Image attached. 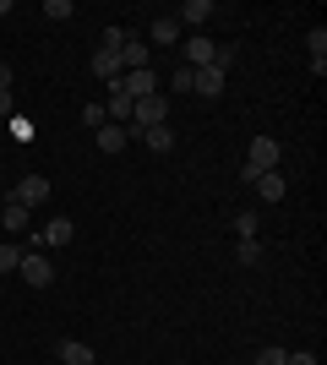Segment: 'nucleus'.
I'll use <instances>...</instances> for the list:
<instances>
[{
	"label": "nucleus",
	"instance_id": "f257e3e1",
	"mask_svg": "<svg viewBox=\"0 0 327 365\" xmlns=\"http://www.w3.org/2000/svg\"><path fill=\"white\" fill-rule=\"evenodd\" d=\"M153 125H170V98L164 93H153V98H137L131 104V137H142V131H153Z\"/></svg>",
	"mask_w": 327,
	"mask_h": 365
},
{
	"label": "nucleus",
	"instance_id": "f03ea898",
	"mask_svg": "<svg viewBox=\"0 0 327 365\" xmlns=\"http://www.w3.org/2000/svg\"><path fill=\"white\" fill-rule=\"evenodd\" d=\"M71 240H77V224L55 213L44 229H38V235H33V251H61V245H71Z\"/></svg>",
	"mask_w": 327,
	"mask_h": 365
},
{
	"label": "nucleus",
	"instance_id": "7ed1b4c3",
	"mask_svg": "<svg viewBox=\"0 0 327 365\" xmlns=\"http://www.w3.org/2000/svg\"><path fill=\"white\" fill-rule=\"evenodd\" d=\"M16 278H22L28 289H49V284H55V267H49L44 251H22V267H16Z\"/></svg>",
	"mask_w": 327,
	"mask_h": 365
},
{
	"label": "nucleus",
	"instance_id": "20e7f679",
	"mask_svg": "<svg viewBox=\"0 0 327 365\" xmlns=\"http://www.w3.org/2000/svg\"><path fill=\"white\" fill-rule=\"evenodd\" d=\"M279 142L273 137H256L251 142V158H246V169H251V185H256V175H273V169H279Z\"/></svg>",
	"mask_w": 327,
	"mask_h": 365
},
{
	"label": "nucleus",
	"instance_id": "39448f33",
	"mask_svg": "<svg viewBox=\"0 0 327 365\" xmlns=\"http://www.w3.org/2000/svg\"><path fill=\"white\" fill-rule=\"evenodd\" d=\"M120 93H125V98H153V93H158V71H153V66L125 71V76H120Z\"/></svg>",
	"mask_w": 327,
	"mask_h": 365
},
{
	"label": "nucleus",
	"instance_id": "423d86ee",
	"mask_svg": "<svg viewBox=\"0 0 327 365\" xmlns=\"http://www.w3.org/2000/svg\"><path fill=\"white\" fill-rule=\"evenodd\" d=\"M44 197H49V180H44V175H22V180H16V191H11V202H22L28 213H33Z\"/></svg>",
	"mask_w": 327,
	"mask_h": 365
},
{
	"label": "nucleus",
	"instance_id": "0eeeda50",
	"mask_svg": "<svg viewBox=\"0 0 327 365\" xmlns=\"http://www.w3.org/2000/svg\"><path fill=\"white\" fill-rule=\"evenodd\" d=\"M191 93H202V98H218V93H224V71H218V66H202V71H191Z\"/></svg>",
	"mask_w": 327,
	"mask_h": 365
},
{
	"label": "nucleus",
	"instance_id": "6e6552de",
	"mask_svg": "<svg viewBox=\"0 0 327 365\" xmlns=\"http://www.w3.org/2000/svg\"><path fill=\"white\" fill-rule=\"evenodd\" d=\"M93 76H98V82H115V76H125L120 55H115V49H93Z\"/></svg>",
	"mask_w": 327,
	"mask_h": 365
},
{
	"label": "nucleus",
	"instance_id": "1a4fd4ad",
	"mask_svg": "<svg viewBox=\"0 0 327 365\" xmlns=\"http://www.w3.org/2000/svg\"><path fill=\"white\" fill-rule=\"evenodd\" d=\"M213 0H186V6H180V16H175V22H186V28H202V22H213Z\"/></svg>",
	"mask_w": 327,
	"mask_h": 365
},
{
	"label": "nucleus",
	"instance_id": "9d476101",
	"mask_svg": "<svg viewBox=\"0 0 327 365\" xmlns=\"http://www.w3.org/2000/svg\"><path fill=\"white\" fill-rule=\"evenodd\" d=\"M125 148H131L125 125H98V153H125Z\"/></svg>",
	"mask_w": 327,
	"mask_h": 365
},
{
	"label": "nucleus",
	"instance_id": "9b49d317",
	"mask_svg": "<svg viewBox=\"0 0 327 365\" xmlns=\"http://www.w3.org/2000/svg\"><path fill=\"white\" fill-rule=\"evenodd\" d=\"M61 365H98V354L82 344V338H66L61 344Z\"/></svg>",
	"mask_w": 327,
	"mask_h": 365
},
{
	"label": "nucleus",
	"instance_id": "f8f14e48",
	"mask_svg": "<svg viewBox=\"0 0 327 365\" xmlns=\"http://www.w3.org/2000/svg\"><path fill=\"white\" fill-rule=\"evenodd\" d=\"M251 191H256L262 202H284V191H289V185H284V175L273 169V175H256V185H251Z\"/></svg>",
	"mask_w": 327,
	"mask_h": 365
},
{
	"label": "nucleus",
	"instance_id": "ddd939ff",
	"mask_svg": "<svg viewBox=\"0 0 327 365\" xmlns=\"http://www.w3.org/2000/svg\"><path fill=\"white\" fill-rule=\"evenodd\" d=\"M120 66H125V71H142V66H147V44L125 33V44H120Z\"/></svg>",
	"mask_w": 327,
	"mask_h": 365
},
{
	"label": "nucleus",
	"instance_id": "4468645a",
	"mask_svg": "<svg viewBox=\"0 0 327 365\" xmlns=\"http://www.w3.org/2000/svg\"><path fill=\"white\" fill-rule=\"evenodd\" d=\"M202 66H213V38H191L186 44V71H202Z\"/></svg>",
	"mask_w": 327,
	"mask_h": 365
},
{
	"label": "nucleus",
	"instance_id": "2eb2a0df",
	"mask_svg": "<svg viewBox=\"0 0 327 365\" xmlns=\"http://www.w3.org/2000/svg\"><path fill=\"white\" fill-rule=\"evenodd\" d=\"M142 148H147V153H170L175 148V131H170V125H153V131H142Z\"/></svg>",
	"mask_w": 327,
	"mask_h": 365
},
{
	"label": "nucleus",
	"instance_id": "dca6fc26",
	"mask_svg": "<svg viewBox=\"0 0 327 365\" xmlns=\"http://www.w3.org/2000/svg\"><path fill=\"white\" fill-rule=\"evenodd\" d=\"M306 44H311V71L322 76V71H327V28H311V38H306Z\"/></svg>",
	"mask_w": 327,
	"mask_h": 365
},
{
	"label": "nucleus",
	"instance_id": "f3484780",
	"mask_svg": "<svg viewBox=\"0 0 327 365\" xmlns=\"http://www.w3.org/2000/svg\"><path fill=\"white\" fill-rule=\"evenodd\" d=\"M0 224L11 229V235H22V229H28V207H22V202H6V207H0Z\"/></svg>",
	"mask_w": 327,
	"mask_h": 365
},
{
	"label": "nucleus",
	"instance_id": "a211bd4d",
	"mask_svg": "<svg viewBox=\"0 0 327 365\" xmlns=\"http://www.w3.org/2000/svg\"><path fill=\"white\" fill-rule=\"evenodd\" d=\"M16 267H22V245H16V240H0V278L16 273Z\"/></svg>",
	"mask_w": 327,
	"mask_h": 365
},
{
	"label": "nucleus",
	"instance_id": "6ab92c4d",
	"mask_svg": "<svg viewBox=\"0 0 327 365\" xmlns=\"http://www.w3.org/2000/svg\"><path fill=\"white\" fill-rule=\"evenodd\" d=\"M175 38H180V22H175V16H158L153 22V44H175Z\"/></svg>",
	"mask_w": 327,
	"mask_h": 365
},
{
	"label": "nucleus",
	"instance_id": "aec40b11",
	"mask_svg": "<svg viewBox=\"0 0 327 365\" xmlns=\"http://www.w3.org/2000/svg\"><path fill=\"white\" fill-rule=\"evenodd\" d=\"M44 16H49V22H71L77 6H71V0H44Z\"/></svg>",
	"mask_w": 327,
	"mask_h": 365
},
{
	"label": "nucleus",
	"instance_id": "412c9836",
	"mask_svg": "<svg viewBox=\"0 0 327 365\" xmlns=\"http://www.w3.org/2000/svg\"><path fill=\"white\" fill-rule=\"evenodd\" d=\"M234 257H240V267H262V240H240Z\"/></svg>",
	"mask_w": 327,
	"mask_h": 365
},
{
	"label": "nucleus",
	"instance_id": "4be33fe9",
	"mask_svg": "<svg viewBox=\"0 0 327 365\" xmlns=\"http://www.w3.org/2000/svg\"><path fill=\"white\" fill-rule=\"evenodd\" d=\"M256 213H234V235H240V240H256Z\"/></svg>",
	"mask_w": 327,
	"mask_h": 365
},
{
	"label": "nucleus",
	"instance_id": "5701e85b",
	"mask_svg": "<svg viewBox=\"0 0 327 365\" xmlns=\"http://www.w3.org/2000/svg\"><path fill=\"white\" fill-rule=\"evenodd\" d=\"M82 125H93V131H98V125H109L104 104H88V109H82Z\"/></svg>",
	"mask_w": 327,
	"mask_h": 365
},
{
	"label": "nucleus",
	"instance_id": "b1692460",
	"mask_svg": "<svg viewBox=\"0 0 327 365\" xmlns=\"http://www.w3.org/2000/svg\"><path fill=\"white\" fill-rule=\"evenodd\" d=\"M120 44H125V28H109V33H104V44H98V49H115V55H120Z\"/></svg>",
	"mask_w": 327,
	"mask_h": 365
},
{
	"label": "nucleus",
	"instance_id": "393cba45",
	"mask_svg": "<svg viewBox=\"0 0 327 365\" xmlns=\"http://www.w3.org/2000/svg\"><path fill=\"white\" fill-rule=\"evenodd\" d=\"M251 365H284V349H273V344H267V349L256 354V360H251Z\"/></svg>",
	"mask_w": 327,
	"mask_h": 365
},
{
	"label": "nucleus",
	"instance_id": "a878e982",
	"mask_svg": "<svg viewBox=\"0 0 327 365\" xmlns=\"http://www.w3.org/2000/svg\"><path fill=\"white\" fill-rule=\"evenodd\" d=\"M284 365H316V354H306V349H300V354H284Z\"/></svg>",
	"mask_w": 327,
	"mask_h": 365
},
{
	"label": "nucleus",
	"instance_id": "bb28decb",
	"mask_svg": "<svg viewBox=\"0 0 327 365\" xmlns=\"http://www.w3.org/2000/svg\"><path fill=\"white\" fill-rule=\"evenodd\" d=\"M0 93H11V66H0Z\"/></svg>",
	"mask_w": 327,
	"mask_h": 365
},
{
	"label": "nucleus",
	"instance_id": "cd10ccee",
	"mask_svg": "<svg viewBox=\"0 0 327 365\" xmlns=\"http://www.w3.org/2000/svg\"><path fill=\"white\" fill-rule=\"evenodd\" d=\"M6 115H11V93H0V120H6Z\"/></svg>",
	"mask_w": 327,
	"mask_h": 365
},
{
	"label": "nucleus",
	"instance_id": "c85d7f7f",
	"mask_svg": "<svg viewBox=\"0 0 327 365\" xmlns=\"http://www.w3.org/2000/svg\"><path fill=\"white\" fill-rule=\"evenodd\" d=\"M0 158H6V148H0Z\"/></svg>",
	"mask_w": 327,
	"mask_h": 365
},
{
	"label": "nucleus",
	"instance_id": "c756f323",
	"mask_svg": "<svg viewBox=\"0 0 327 365\" xmlns=\"http://www.w3.org/2000/svg\"><path fill=\"white\" fill-rule=\"evenodd\" d=\"M0 125H6V120H0Z\"/></svg>",
	"mask_w": 327,
	"mask_h": 365
}]
</instances>
